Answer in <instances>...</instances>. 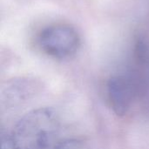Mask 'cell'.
<instances>
[{
  "label": "cell",
  "mask_w": 149,
  "mask_h": 149,
  "mask_svg": "<svg viewBox=\"0 0 149 149\" xmlns=\"http://www.w3.org/2000/svg\"><path fill=\"white\" fill-rule=\"evenodd\" d=\"M77 145L66 137L56 110L42 107L29 112L17 123L3 138L1 149H71Z\"/></svg>",
  "instance_id": "obj_1"
},
{
  "label": "cell",
  "mask_w": 149,
  "mask_h": 149,
  "mask_svg": "<svg viewBox=\"0 0 149 149\" xmlns=\"http://www.w3.org/2000/svg\"><path fill=\"white\" fill-rule=\"evenodd\" d=\"M38 40L43 52L58 59L72 57L80 46L77 31L68 24H58L45 27L39 33Z\"/></svg>",
  "instance_id": "obj_2"
},
{
  "label": "cell",
  "mask_w": 149,
  "mask_h": 149,
  "mask_svg": "<svg viewBox=\"0 0 149 149\" xmlns=\"http://www.w3.org/2000/svg\"><path fill=\"white\" fill-rule=\"evenodd\" d=\"M133 80L125 76L111 78L107 85V97L113 111L120 116L125 115L132 107L137 93Z\"/></svg>",
  "instance_id": "obj_3"
}]
</instances>
